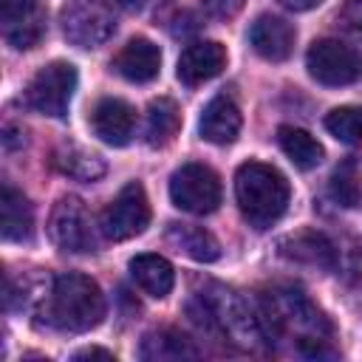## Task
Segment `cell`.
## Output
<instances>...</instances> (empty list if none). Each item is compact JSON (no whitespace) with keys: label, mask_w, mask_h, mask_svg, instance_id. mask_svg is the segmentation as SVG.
<instances>
[{"label":"cell","mask_w":362,"mask_h":362,"mask_svg":"<svg viewBox=\"0 0 362 362\" xmlns=\"http://www.w3.org/2000/svg\"><path fill=\"white\" fill-rule=\"evenodd\" d=\"M130 274L141 286V291L156 297V300L167 297L173 291V286H175V272H173L170 260H164L161 255H153V252L136 255L130 260Z\"/></svg>","instance_id":"cell-19"},{"label":"cell","mask_w":362,"mask_h":362,"mask_svg":"<svg viewBox=\"0 0 362 362\" xmlns=\"http://www.w3.org/2000/svg\"><path fill=\"white\" fill-rule=\"evenodd\" d=\"M113 71L136 85H144L150 79L158 76L161 71V51L156 42H150L147 37H133L116 57H113Z\"/></svg>","instance_id":"cell-16"},{"label":"cell","mask_w":362,"mask_h":362,"mask_svg":"<svg viewBox=\"0 0 362 362\" xmlns=\"http://www.w3.org/2000/svg\"><path fill=\"white\" fill-rule=\"evenodd\" d=\"M286 8H291V11H308V8H314V6H320L322 0H280Z\"/></svg>","instance_id":"cell-30"},{"label":"cell","mask_w":362,"mask_h":362,"mask_svg":"<svg viewBox=\"0 0 362 362\" xmlns=\"http://www.w3.org/2000/svg\"><path fill=\"white\" fill-rule=\"evenodd\" d=\"M48 235L62 252L82 255V252L96 249V232H93L90 212L74 195H65L54 204L51 218H48Z\"/></svg>","instance_id":"cell-9"},{"label":"cell","mask_w":362,"mask_h":362,"mask_svg":"<svg viewBox=\"0 0 362 362\" xmlns=\"http://www.w3.org/2000/svg\"><path fill=\"white\" fill-rule=\"evenodd\" d=\"M170 198L181 212L209 215L221 204V178L206 164H181L170 178Z\"/></svg>","instance_id":"cell-6"},{"label":"cell","mask_w":362,"mask_h":362,"mask_svg":"<svg viewBox=\"0 0 362 362\" xmlns=\"http://www.w3.org/2000/svg\"><path fill=\"white\" fill-rule=\"evenodd\" d=\"M113 3L122 6V8H127V11H139V8H144L147 0H113Z\"/></svg>","instance_id":"cell-31"},{"label":"cell","mask_w":362,"mask_h":362,"mask_svg":"<svg viewBox=\"0 0 362 362\" xmlns=\"http://www.w3.org/2000/svg\"><path fill=\"white\" fill-rule=\"evenodd\" d=\"M74 359H113V354L105 348H82L74 354Z\"/></svg>","instance_id":"cell-29"},{"label":"cell","mask_w":362,"mask_h":362,"mask_svg":"<svg viewBox=\"0 0 362 362\" xmlns=\"http://www.w3.org/2000/svg\"><path fill=\"white\" fill-rule=\"evenodd\" d=\"M288 181L280 170L263 161H246L235 173V198L240 215L255 229H269L277 223L288 206Z\"/></svg>","instance_id":"cell-4"},{"label":"cell","mask_w":362,"mask_h":362,"mask_svg":"<svg viewBox=\"0 0 362 362\" xmlns=\"http://www.w3.org/2000/svg\"><path fill=\"white\" fill-rule=\"evenodd\" d=\"M167 240L184 252L187 257L198 260V263H212L221 257V243L215 240V235L204 226H192V223H170L167 229Z\"/></svg>","instance_id":"cell-20"},{"label":"cell","mask_w":362,"mask_h":362,"mask_svg":"<svg viewBox=\"0 0 362 362\" xmlns=\"http://www.w3.org/2000/svg\"><path fill=\"white\" fill-rule=\"evenodd\" d=\"M189 314L204 331H209L212 337H218L235 348L255 351L266 339L260 317L252 314L249 303L240 294H235L223 286H209L206 291H201L189 303Z\"/></svg>","instance_id":"cell-2"},{"label":"cell","mask_w":362,"mask_h":362,"mask_svg":"<svg viewBox=\"0 0 362 362\" xmlns=\"http://www.w3.org/2000/svg\"><path fill=\"white\" fill-rule=\"evenodd\" d=\"M328 192H331V198H334L339 206H345V209L359 206V201H362V175H359L356 161H342V164L331 173Z\"/></svg>","instance_id":"cell-25"},{"label":"cell","mask_w":362,"mask_h":362,"mask_svg":"<svg viewBox=\"0 0 362 362\" xmlns=\"http://www.w3.org/2000/svg\"><path fill=\"white\" fill-rule=\"evenodd\" d=\"M59 20L62 34L79 48H99L116 31L110 8L99 0H68Z\"/></svg>","instance_id":"cell-10"},{"label":"cell","mask_w":362,"mask_h":362,"mask_svg":"<svg viewBox=\"0 0 362 362\" xmlns=\"http://www.w3.org/2000/svg\"><path fill=\"white\" fill-rule=\"evenodd\" d=\"M240 110L229 96H215L206 102L198 119V133L209 144H232L240 133Z\"/></svg>","instance_id":"cell-17"},{"label":"cell","mask_w":362,"mask_h":362,"mask_svg":"<svg viewBox=\"0 0 362 362\" xmlns=\"http://www.w3.org/2000/svg\"><path fill=\"white\" fill-rule=\"evenodd\" d=\"M90 127L105 144L124 147L136 130V110L124 99H116V96L99 99L90 113Z\"/></svg>","instance_id":"cell-15"},{"label":"cell","mask_w":362,"mask_h":362,"mask_svg":"<svg viewBox=\"0 0 362 362\" xmlns=\"http://www.w3.org/2000/svg\"><path fill=\"white\" fill-rule=\"evenodd\" d=\"M48 11L42 0H0V25L11 48L28 51L45 34Z\"/></svg>","instance_id":"cell-11"},{"label":"cell","mask_w":362,"mask_h":362,"mask_svg":"<svg viewBox=\"0 0 362 362\" xmlns=\"http://www.w3.org/2000/svg\"><path fill=\"white\" fill-rule=\"evenodd\" d=\"M325 130H328L337 141L351 144V147H359V144H362V107H359V105L334 107V110L325 116Z\"/></svg>","instance_id":"cell-26"},{"label":"cell","mask_w":362,"mask_h":362,"mask_svg":"<svg viewBox=\"0 0 362 362\" xmlns=\"http://www.w3.org/2000/svg\"><path fill=\"white\" fill-rule=\"evenodd\" d=\"M243 0H206V6L215 11V14H235L240 8Z\"/></svg>","instance_id":"cell-28"},{"label":"cell","mask_w":362,"mask_h":362,"mask_svg":"<svg viewBox=\"0 0 362 362\" xmlns=\"http://www.w3.org/2000/svg\"><path fill=\"white\" fill-rule=\"evenodd\" d=\"M139 354H141V359H195L198 348L181 331L161 328V331H153L141 339Z\"/></svg>","instance_id":"cell-22"},{"label":"cell","mask_w":362,"mask_h":362,"mask_svg":"<svg viewBox=\"0 0 362 362\" xmlns=\"http://www.w3.org/2000/svg\"><path fill=\"white\" fill-rule=\"evenodd\" d=\"M54 167L76 181H96L105 173V161L79 144H62L54 150Z\"/></svg>","instance_id":"cell-23"},{"label":"cell","mask_w":362,"mask_h":362,"mask_svg":"<svg viewBox=\"0 0 362 362\" xmlns=\"http://www.w3.org/2000/svg\"><path fill=\"white\" fill-rule=\"evenodd\" d=\"M226 68V48L218 40H198L189 42L178 57V79L187 88H198L215 79Z\"/></svg>","instance_id":"cell-12"},{"label":"cell","mask_w":362,"mask_h":362,"mask_svg":"<svg viewBox=\"0 0 362 362\" xmlns=\"http://www.w3.org/2000/svg\"><path fill=\"white\" fill-rule=\"evenodd\" d=\"M42 317L48 328L65 334H85L105 320V294L85 274H57L48 294L42 297Z\"/></svg>","instance_id":"cell-3"},{"label":"cell","mask_w":362,"mask_h":362,"mask_svg":"<svg viewBox=\"0 0 362 362\" xmlns=\"http://www.w3.org/2000/svg\"><path fill=\"white\" fill-rule=\"evenodd\" d=\"M150 223V204L147 192L139 181H130L119 189V195L105 206L99 229L107 240H127L147 229Z\"/></svg>","instance_id":"cell-8"},{"label":"cell","mask_w":362,"mask_h":362,"mask_svg":"<svg viewBox=\"0 0 362 362\" xmlns=\"http://www.w3.org/2000/svg\"><path fill=\"white\" fill-rule=\"evenodd\" d=\"M0 232L6 240H28L34 232V212L23 192H17L11 184H3L0 192Z\"/></svg>","instance_id":"cell-18"},{"label":"cell","mask_w":362,"mask_h":362,"mask_svg":"<svg viewBox=\"0 0 362 362\" xmlns=\"http://www.w3.org/2000/svg\"><path fill=\"white\" fill-rule=\"evenodd\" d=\"M280 255L288 257L291 263H303V266H314L322 272H337L339 266V252L334 246V240L325 232L317 229H303L294 232L288 238L280 240Z\"/></svg>","instance_id":"cell-13"},{"label":"cell","mask_w":362,"mask_h":362,"mask_svg":"<svg viewBox=\"0 0 362 362\" xmlns=\"http://www.w3.org/2000/svg\"><path fill=\"white\" fill-rule=\"evenodd\" d=\"M337 25L345 34L362 40V0H345V6L337 11Z\"/></svg>","instance_id":"cell-27"},{"label":"cell","mask_w":362,"mask_h":362,"mask_svg":"<svg viewBox=\"0 0 362 362\" xmlns=\"http://www.w3.org/2000/svg\"><path fill=\"white\" fill-rule=\"evenodd\" d=\"M305 68L320 85H354L362 79V54L342 40H317L305 54Z\"/></svg>","instance_id":"cell-7"},{"label":"cell","mask_w":362,"mask_h":362,"mask_svg":"<svg viewBox=\"0 0 362 362\" xmlns=\"http://www.w3.org/2000/svg\"><path fill=\"white\" fill-rule=\"evenodd\" d=\"M294 25L277 14H260L249 28V45L269 62H283L294 51Z\"/></svg>","instance_id":"cell-14"},{"label":"cell","mask_w":362,"mask_h":362,"mask_svg":"<svg viewBox=\"0 0 362 362\" xmlns=\"http://www.w3.org/2000/svg\"><path fill=\"white\" fill-rule=\"evenodd\" d=\"M260 322L266 337L274 339H288L297 354L320 359V356H334V348L328 345L331 339V322L325 314L297 288L280 286L269 288L260 300Z\"/></svg>","instance_id":"cell-1"},{"label":"cell","mask_w":362,"mask_h":362,"mask_svg":"<svg viewBox=\"0 0 362 362\" xmlns=\"http://www.w3.org/2000/svg\"><path fill=\"white\" fill-rule=\"evenodd\" d=\"M181 130V110L170 96H158L147 107L144 139L150 147H167Z\"/></svg>","instance_id":"cell-21"},{"label":"cell","mask_w":362,"mask_h":362,"mask_svg":"<svg viewBox=\"0 0 362 362\" xmlns=\"http://www.w3.org/2000/svg\"><path fill=\"white\" fill-rule=\"evenodd\" d=\"M74 90H76V68L71 62L57 59L34 74V79L25 88V105L42 116L62 119L68 113Z\"/></svg>","instance_id":"cell-5"},{"label":"cell","mask_w":362,"mask_h":362,"mask_svg":"<svg viewBox=\"0 0 362 362\" xmlns=\"http://www.w3.org/2000/svg\"><path fill=\"white\" fill-rule=\"evenodd\" d=\"M277 141H280V150L300 167V170H311L322 161V144L303 127H294V124H283L277 130Z\"/></svg>","instance_id":"cell-24"}]
</instances>
